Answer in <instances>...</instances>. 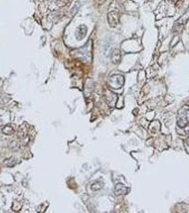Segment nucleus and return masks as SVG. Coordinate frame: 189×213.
<instances>
[{"instance_id":"obj_5","label":"nucleus","mask_w":189,"mask_h":213,"mask_svg":"<svg viewBox=\"0 0 189 213\" xmlns=\"http://www.w3.org/2000/svg\"><path fill=\"white\" fill-rule=\"evenodd\" d=\"M121 52L118 49H115L112 50L111 54V58L114 63H119L121 60Z\"/></svg>"},{"instance_id":"obj_7","label":"nucleus","mask_w":189,"mask_h":213,"mask_svg":"<svg viewBox=\"0 0 189 213\" xmlns=\"http://www.w3.org/2000/svg\"><path fill=\"white\" fill-rule=\"evenodd\" d=\"M17 162V158H14V157H11V158H6V159L3 161V163H4V166L7 167H13L15 166Z\"/></svg>"},{"instance_id":"obj_4","label":"nucleus","mask_w":189,"mask_h":213,"mask_svg":"<svg viewBox=\"0 0 189 213\" xmlns=\"http://www.w3.org/2000/svg\"><path fill=\"white\" fill-rule=\"evenodd\" d=\"M187 14V12L184 15H183L179 19H178L175 22V25H174V31H178L179 29H181V28L183 25L185 24V22L187 20H188V17H189V14L187 17H186Z\"/></svg>"},{"instance_id":"obj_10","label":"nucleus","mask_w":189,"mask_h":213,"mask_svg":"<svg viewBox=\"0 0 189 213\" xmlns=\"http://www.w3.org/2000/svg\"><path fill=\"white\" fill-rule=\"evenodd\" d=\"M9 149H12L13 151H17L19 149V143L17 142V141L12 140L9 142Z\"/></svg>"},{"instance_id":"obj_6","label":"nucleus","mask_w":189,"mask_h":213,"mask_svg":"<svg viewBox=\"0 0 189 213\" xmlns=\"http://www.w3.org/2000/svg\"><path fill=\"white\" fill-rule=\"evenodd\" d=\"M19 139L20 142L23 145H26L27 144L29 141V137H28V135L27 134V133L24 132L22 131V132L21 131L19 135Z\"/></svg>"},{"instance_id":"obj_2","label":"nucleus","mask_w":189,"mask_h":213,"mask_svg":"<svg viewBox=\"0 0 189 213\" xmlns=\"http://www.w3.org/2000/svg\"><path fill=\"white\" fill-rule=\"evenodd\" d=\"M87 32H88V28L85 25H80L78 28H77L75 32V38L77 40H82L86 36Z\"/></svg>"},{"instance_id":"obj_8","label":"nucleus","mask_w":189,"mask_h":213,"mask_svg":"<svg viewBox=\"0 0 189 213\" xmlns=\"http://www.w3.org/2000/svg\"><path fill=\"white\" fill-rule=\"evenodd\" d=\"M127 193V188L122 184H118L116 187L115 193L117 195H125Z\"/></svg>"},{"instance_id":"obj_3","label":"nucleus","mask_w":189,"mask_h":213,"mask_svg":"<svg viewBox=\"0 0 189 213\" xmlns=\"http://www.w3.org/2000/svg\"><path fill=\"white\" fill-rule=\"evenodd\" d=\"M124 82V77L122 75H112V77H109V83L110 84L111 86L115 87V85H119V84L123 83ZM115 85V87H116Z\"/></svg>"},{"instance_id":"obj_12","label":"nucleus","mask_w":189,"mask_h":213,"mask_svg":"<svg viewBox=\"0 0 189 213\" xmlns=\"http://www.w3.org/2000/svg\"><path fill=\"white\" fill-rule=\"evenodd\" d=\"M99 184H100L99 182L94 183H93V185H91L92 190H100V189H101L102 186H101V185H99Z\"/></svg>"},{"instance_id":"obj_13","label":"nucleus","mask_w":189,"mask_h":213,"mask_svg":"<svg viewBox=\"0 0 189 213\" xmlns=\"http://www.w3.org/2000/svg\"><path fill=\"white\" fill-rule=\"evenodd\" d=\"M95 2L98 4V5H101V4H102L103 3L106 1V0H95Z\"/></svg>"},{"instance_id":"obj_1","label":"nucleus","mask_w":189,"mask_h":213,"mask_svg":"<svg viewBox=\"0 0 189 213\" xmlns=\"http://www.w3.org/2000/svg\"><path fill=\"white\" fill-rule=\"evenodd\" d=\"M107 21L109 25L112 28H115L120 23V14L115 11H112L107 14Z\"/></svg>"},{"instance_id":"obj_9","label":"nucleus","mask_w":189,"mask_h":213,"mask_svg":"<svg viewBox=\"0 0 189 213\" xmlns=\"http://www.w3.org/2000/svg\"><path fill=\"white\" fill-rule=\"evenodd\" d=\"M2 133L5 135H8V136H11V135L14 134L15 131H14V128L10 125H6L4 128L1 130Z\"/></svg>"},{"instance_id":"obj_11","label":"nucleus","mask_w":189,"mask_h":213,"mask_svg":"<svg viewBox=\"0 0 189 213\" xmlns=\"http://www.w3.org/2000/svg\"><path fill=\"white\" fill-rule=\"evenodd\" d=\"M80 2H79V1H77V2L75 4L73 7L72 10H71V13H72V14L76 13V12H78V10L79 8H80Z\"/></svg>"}]
</instances>
